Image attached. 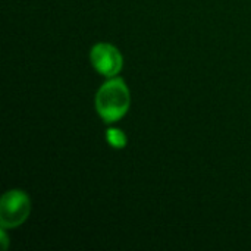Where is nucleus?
<instances>
[{
    "label": "nucleus",
    "mask_w": 251,
    "mask_h": 251,
    "mask_svg": "<svg viewBox=\"0 0 251 251\" xmlns=\"http://www.w3.org/2000/svg\"><path fill=\"white\" fill-rule=\"evenodd\" d=\"M131 104V94L124 79L113 78L104 82L96 96V109L106 124L124 118Z\"/></svg>",
    "instance_id": "1"
},
{
    "label": "nucleus",
    "mask_w": 251,
    "mask_h": 251,
    "mask_svg": "<svg viewBox=\"0 0 251 251\" xmlns=\"http://www.w3.org/2000/svg\"><path fill=\"white\" fill-rule=\"evenodd\" d=\"M31 212L28 196L21 190H12L3 194L0 200V225L1 228H16L22 225Z\"/></svg>",
    "instance_id": "2"
},
{
    "label": "nucleus",
    "mask_w": 251,
    "mask_h": 251,
    "mask_svg": "<svg viewBox=\"0 0 251 251\" xmlns=\"http://www.w3.org/2000/svg\"><path fill=\"white\" fill-rule=\"evenodd\" d=\"M91 63L94 66V69L107 76L112 78L115 75H118L122 69V54L119 53V50L107 43H99L91 49V54H90Z\"/></svg>",
    "instance_id": "3"
},
{
    "label": "nucleus",
    "mask_w": 251,
    "mask_h": 251,
    "mask_svg": "<svg viewBox=\"0 0 251 251\" xmlns=\"http://www.w3.org/2000/svg\"><path fill=\"white\" fill-rule=\"evenodd\" d=\"M106 138H107V143L113 149H124L126 146V141H128L124 131L118 129V128H109L106 131Z\"/></svg>",
    "instance_id": "4"
},
{
    "label": "nucleus",
    "mask_w": 251,
    "mask_h": 251,
    "mask_svg": "<svg viewBox=\"0 0 251 251\" xmlns=\"http://www.w3.org/2000/svg\"><path fill=\"white\" fill-rule=\"evenodd\" d=\"M1 241H3V249L6 250V249H7V237H6V234H4V228L1 229Z\"/></svg>",
    "instance_id": "5"
}]
</instances>
